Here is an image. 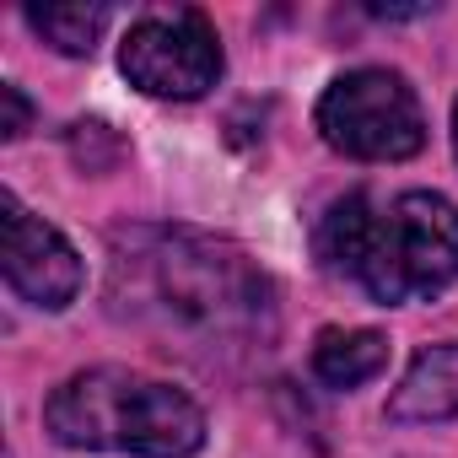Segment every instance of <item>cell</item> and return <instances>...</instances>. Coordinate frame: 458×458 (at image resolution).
<instances>
[{
  "label": "cell",
  "instance_id": "cell-2",
  "mask_svg": "<svg viewBox=\"0 0 458 458\" xmlns=\"http://www.w3.org/2000/svg\"><path fill=\"white\" fill-rule=\"evenodd\" d=\"M318 254L388 308L426 302L458 281V205L426 189H410L388 205L345 194L318 226Z\"/></svg>",
  "mask_w": 458,
  "mask_h": 458
},
{
  "label": "cell",
  "instance_id": "cell-1",
  "mask_svg": "<svg viewBox=\"0 0 458 458\" xmlns=\"http://www.w3.org/2000/svg\"><path fill=\"white\" fill-rule=\"evenodd\" d=\"M108 313L167 356L243 361L276 345V286L226 238L135 226L114 238Z\"/></svg>",
  "mask_w": 458,
  "mask_h": 458
},
{
  "label": "cell",
  "instance_id": "cell-5",
  "mask_svg": "<svg viewBox=\"0 0 458 458\" xmlns=\"http://www.w3.org/2000/svg\"><path fill=\"white\" fill-rule=\"evenodd\" d=\"M119 71L146 98H178V103L199 98L221 76L216 28L199 12H183V6L178 12H151L130 28V38L119 49Z\"/></svg>",
  "mask_w": 458,
  "mask_h": 458
},
{
  "label": "cell",
  "instance_id": "cell-11",
  "mask_svg": "<svg viewBox=\"0 0 458 458\" xmlns=\"http://www.w3.org/2000/svg\"><path fill=\"white\" fill-rule=\"evenodd\" d=\"M453 146H458V103H453Z\"/></svg>",
  "mask_w": 458,
  "mask_h": 458
},
{
  "label": "cell",
  "instance_id": "cell-9",
  "mask_svg": "<svg viewBox=\"0 0 458 458\" xmlns=\"http://www.w3.org/2000/svg\"><path fill=\"white\" fill-rule=\"evenodd\" d=\"M108 6H28V22L44 44H55L60 55H92L103 28H108Z\"/></svg>",
  "mask_w": 458,
  "mask_h": 458
},
{
  "label": "cell",
  "instance_id": "cell-8",
  "mask_svg": "<svg viewBox=\"0 0 458 458\" xmlns=\"http://www.w3.org/2000/svg\"><path fill=\"white\" fill-rule=\"evenodd\" d=\"M383 361H388V340L377 329H324L313 345V372L329 388H356L377 377Z\"/></svg>",
  "mask_w": 458,
  "mask_h": 458
},
{
  "label": "cell",
  "instance_id": "cell-3",
  "mask_svg": "<svg viewBox=\"0 0 458 458\" xmlns=\"http://www.w3.org/2000/svg\"><path fill=\"white\" fill-rule=\"evenodd\" d=\"M44 426L65 447L87 453H135V458H189L205 447L199 404L157 377L124 367H92L65 377L49 404Z\"/></svg>",
  "mask_w": 458,
  "mask_h": 458
},
{
  "label": "cell",
  "instance_id": "cell-7",
  "mask_svg": "<svg viewBox=\"0 0 458 458\" xmlns=\"http://www.w3.org/2000/svg\"><path fill=\"white\" fill-rule=\"evenodd\" d=\"M388 420L404 426H437V420H458V340L453 345H431L410 361L404 383L388 399Z\"/></svg>",
  "mask_w": 458,
  "mask_h": 458
},
{
  "label": "cell",
  "instance_id": "cell-6",
  "mask_svg": "<svg viewBox=\"0 0 458 458\" xmlns=\"http://www.w3.org/2000/svg\"><path fill=\"white\" fill-rule=\"evenodd\" d=\"M6 286L44 308V313H60L76 302L81 292V259L76 249L55 233L44 216H33L17 194H6Z\"/></svg>",
  "mask_w": 458,
  "mask_h": 458
},
{
  "label": "cell",
  "instance_id": "cell-10",
  "mask_svg": "<svg viewBox=\"0 0 458 458\" xmlns=\"http://www.w3.org/2000/svg\"><path fill=\"white\" fill-rule=\"evenodd\" d=\"M0 114H6V119H0V135H6V140H17L28 124H33V108H28V98H22V87H0Z\"/></svg>",
  "mask_w": 458,
  "mask_h": 458
},
{
  "label": "cell",
  "instance_id": "cell-4",
  "mask_svg": "<svg viewBox=\"0 0 458 458\" xmlns=\"http://www.w3.org/2000/svg\"><path fill=\"white\" fill-rule=\"evenodd\" d=\"M318 135L356 162H404L426 146V119L404 76L351 71L318 98Z\"/></svg>",
  "mask_w": 458,
  "mask_h": 458
}]
</instances>
